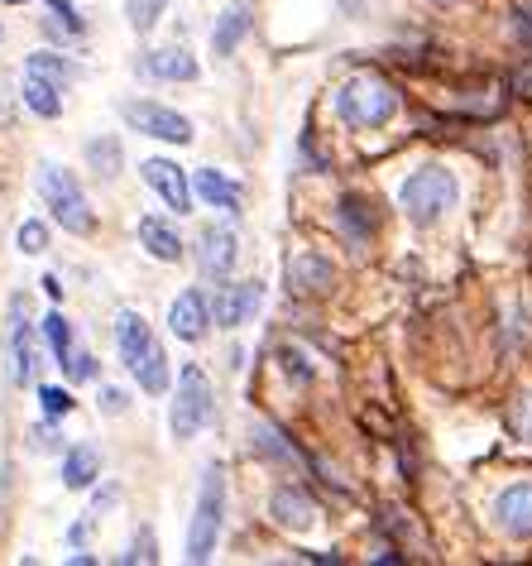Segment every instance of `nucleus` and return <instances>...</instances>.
<instances>
[{
    "label": "nucleus",
    "mask_w": 532,
    "mask_h": 566,
    "mask_svg": "<svg viewBox=\"0 0 532 566\" xmlns=\"http://www.w3.org/2000/svg\"><path fill=\"white\" fill-rule=\"evenodd\" d=\"M125 15H130V24H135L140 34H149L154 24H159V15H164V0H125Z\"/></svg>",
    "instance_id": "25"
},
{
    "label": "nucleus",
    "mask_w": 532,
    "mask_h": 566,
    "mask_svg": "<svg viewBox=\"0 0 532 566\" xmlns=\"http://www.w3.org/2000/svg\"><path fill=\"white\" fill-rule=\"evenodd\" d=\"M48 5H53V10H58V15H63L68 24H77V15H72V5H68V0H48Z\"/></svg>",
    "instance_id": "36"
},
{
    "label": "nucleus",
    "mask_w": 532,
    "mask_h": 566,
    "mask_svg": "<svg viewBox=\"0 0 532 566\" xmlns=\"http://www.w3.org/2000/svg\"><path fill=\"white\" fill-rule=\"evenodd\" d=\"M197 197L211 202V207H221V212L240 207V188L226 173H216V168H202V173H197Z\"/></svg>",
    "instance_id": "20"
},
{
    "label": "nucleus",
    "mask_w": 532,
    "mask_h": 566,
    "mask_svg": "<svg viewBox=\"0 0 532 566\" xmlns=\"http://www.w3.org/2000/svg\"><path fill=\"white\" fill-rule=\"evenodd\" d=\"M120 495H116V490H106V495H96V504H92V514H101V509H111V504H116Z\"/></svg>",
    "instance_id": "35"
},
{
    "label": "nucleus",
    "mask_w": 532,
    "mask_h": 566,
    "mask_svg": "<svg viewBox=\"0 0 532 566\" xmlns=\"http://www.w3.org/2000/svg\"><path fill=\"white\" fill-rule=\"evenodd\" d=\"M394 106H398V96L389 82H379V77H370V72H360V77H350L341 92H336V111H341L346 125H355V130H379L384 120L394 116Z\"/></svg>",
    "instance_id": "1"
},
{
    "label": "nucleus",
    "mask_w": 532,
    "mask_h": 566,
    "mask_svg": "<svg viewBox=\"0 0 532 566\" xmlns=\"http://www.w3.org/2000/svg\"><path fill=\"white\" fill-rule=\"evenodd\" d=\"M68 375L72 380H92V356H68Z\"/></svg>",
    "instance_id": "32"
},
{
    "label": "nucleus",
    "mask_w": 532,
    "mask_h": 566,
    "mask_svg": "<svg viewBox=\"0 0 532 566\" xmlns=\"http://www.w3.org/2000/svg\"><path fill=\"white\" fill-rule=\"evenodd\" d=\"M140 245L149 250L154 260H164V264L183 255V240H178V231L168 221H159V216H144V221H140Z\"/></svg>",
    "instance_id": "18"
},
{
    "label": "nucleus",
    "mask_w": 532,
    "mask_h": 566,
    "mask_svg": "<svg viewBox=\"0 0 532 566\" xmlns=\"http://www.w3.org/2000/svg\"><path fill=\"white\" fill-rule=\"evenodd\" d=\"M274 519L283 528H293V533H307V528L317 523V504L302 495V490L283 485V490H274Z\"/></svg>",
    "instance_id": "15"
},
{
    "label": "nucleus",
    "mask_w": 532,
    "mask_h": 566,
    "mask_svg": "<svg viewBox=\"0 0 532 566\" xmlns=\"http://www.w3.org/2000/svg\"><path fill=\"white\" fill-rule=\"evenodd\" d=\"M341 10H346V15H360V10H365V0H341Z\"/></svg>",
    "instance_id": "37"
},
{
    "label": "nucleus",
    "mask_w": 532,
    "mask_h": 566,
    "mask_svg": "<svg viewBox=\"0 0 532 566\" xmlns=\"http://www.w3.org/2000/svg\"><path fill=\"white\" fill-rule=\"evenodd\" d=\"M120 116H125L135 130H144V135H154V140H168V144H188L192 140V120L178 116V111H168V106L125 101V106H120Z\"/></svg>",
    "instance_id": "6"
},
{
    "label": "nucleus",
    "mask_w": 532,
    "mask_h": 566,
    "mask_svg": "<svg viewBox=\"0 0 532 566\" xmlns=\"http://www.w3.org/2000/svg\"><path fill=\"white\" fill-rule=\"evenodd\" d=\"M221 523H226V471L221 466H207L202 471V490H197V514H192V533H188L192 562H207L216 552Z\"/></svg>",
    "instance_id": "2"
},
{
    "label": "nucleus",
    "mask_w": 532,
    "mask_h": 566,
    "mask_svg": "<svg viewBox=\"0 0 532 566\" xmlns=\"http://www.w3.org/2000/svg\"><path fill=\"white\" fill-rule=\"evenodd\" d=\"M63 480H68V490H87L96 480V451L92 447H72L68 461H63Z\"/></svg>",
    "instance_id": "21"
},
{
    "label": "nucleus",
    "mask_w": 532,
    "mask_h": 566,
    "mask_svg": "<svg viewBox=\"0 0 532 566\" xmlns=\"http://www.w3.org/2000/svg\"><path fill=\"white\" fill-rule=\"evenodd\" d=\"M135 380H140L144 394H164V389H168V360H164L159 346H154V351L144 356V365L135 370Z\"/></svg>",
    "instance_id": "22"
},
{
    "label": "nucleus",
    "mask_w": 532,
    "mask_h": 566,
    "mask_svg": "<svg viewBox=\"0 0 532 566\" xmlns=\"http://www.w3.org/2000/svg\"><path fill=\"white\" fill-rule=\"evenodd\" d=\"M264 303V284H231V288H221L216 293V322L221 327H240V322H250L255 317V308Z\"/></svg>",
    "instance_id": "12"
},
{
    "label": "nucleus",
    "mask_w": 532,
    "mask_h": 566,
    "mask_svg": "<svg viewBox=\"0 0 532 566\" xmlns=\"http://www.w3.org/2000/svg\"><path fill=\"white\" fill-rule=\"evenodd\" d=\"M331 284H336V269L326 255H293L288 260V293L322 298V293H331Z\"/></svg>",
    "instance_id": "8"
},
{
    "label": "nucleus",
    "mask_w": 532,
    "mask_h": 566,
    "mask_svg": "<svg viewBox=\"0 0 532 566\" xmlns=\"http://www.w3.org/2000/svg\"><path fill=\"white\" fill-rule=\"evenodd\" d=\"M39 404H44V413H48V418L72 413V394H68V389H58V384H48V389H39Z\"/></svg>",
    "instance_id": "29"
},
{
    "label": "nucleus",
    "mask_w": 532,
    "mask_h": 566,
    "mask_svg": "<svg viewBox=\"0 0 532 566\" xmlns=\"http://www.w3.org/2000/svg\"><path fill=\"white\" fill-rule=\"evenodd\" d=\"M5 5H20V0H5Z\"/></svg>",
    "instance_id": "38"
},
{
    "label": "nucleus",
    "mask_w": 532,
    "mask_h": 566,
    "mask_svg": "<svg viewBox=\"0 0 532 566\" xmlns=\"http://www.w3.org/2000/svg\"><path fill=\"white\" fill-rule=\"evenodd\" d=\"M207 423H211V384L197 365H183V375H178V399L168 408V427H173L178 442H188Z\"/></svg>",
    "instance_id": "5"
},
{
    "label": "nucleus",
    "mask_w": 532,
    "mask_h": 566,
    "mask_svg": "<svg viewBox=\"0 0 532 566\" xmlns=\"http://www.w3.org/2000/svg\"><path fill=\"white\" fill-rule=\"evenodd\" d=\"M5 360H10V380H15V384H29L34 380V341H29V327H24V303H20V298L10 303Z\"/></svg>",
    "instance_id": "9"
},
{
    "label": "nucleus",
    "mask_w": 532,
    "mask_h": 566,
    "mask_svg": "<svg viewBox=\"0 0 532 566\" xmlns=\"http://www.w3.org/2000/svg\"><path fill=\"white\" fill-rule=\"evenodd\" d=\"M87 164H92L101 178H116V173H120V144H116V140H92V144H87Z\"/></svg>",
    "instance_id": "23"
},
{
    "label": "nucleus",
    "mask_w": 532,
    "mask_h": 566,
    "mask_svg": "<svg viewBox=\"0 0 532 566\" xmlns=\"http://www.w3.org/2000/svg\"><path fill=\"white\" fill-rule=\"evenodd\" d=\"M513 34L532 48V5H528V10H518V15H513Z\"/></svg>",
    "instance_id": "31"
},
{
    "label": "nucleus",
    "mask_w": 532,
    "mask_h": 566,
    "mask_svg": "<svg viewBox=\"0 0 532 566\" xmlns=\"http://www.w3.org/2000/svg\"><path fill=\"white\" fill-rule=\"evenodd\" d=\"M341 221L350 226V236H355V240H365V236H370V221H365V202H360V197H346V202H341Z\"/></svg>",
    "instance_id": "28"
},
{
    "label": "nucleus",
    "mask_w": 532,
    "mask_h": 566,
    "mask_svg": "<svg viewBox=\"0 0 532 566\" xmlns=\"http://www.w3.org/2000/svg\"><path fill=\"white\" fill-rule=\"evenodd\" d=\"M101 408H106V413H125V394H120V389H106V394H101Z\"/></svg>",
    "instance_id": "33"
},
{
    "label": "nucleus",
    "mask_w": 532,
    "mask_h": 566,
    "mask_svg": "<svg viewBox=\"0 0 532 566\" xmlns=\"http://www.w3.org/2000/svg\"><path fill=\"white\" fill-rule=\"evenodd\" d=\"M398 202H403V212H408V221H418V226H432L446 207H456V178L446 173V168L437 164H427V168H418L413 178H408L403 188H398Z\"/></svg>",
    "instance_id": "4"
},
{
    "label": "nucleus",
    "mask_w": 532,
    "mask_h": 566,
    "mask_svg": "<svg viewBox=\"0 0 532 566\" xmlns=\"http://www.w3.org/2000/svg\"><path fill=\"white\" fill-rule=\"evenodd\" d=\"M140 173H144V183L159 192V197H164L173 212H188L192 188H188V178H183V168H178V164H168V159H144Z\"/></svg>",
    "instance_id": "10"
},
{
    "label": "nucleus",
    "mask_w": 532,
    "mask_h": 566,
    "mask_svg": "<svg viewBox=\"0 0 532 566\" xmlns=\"http://www.w3.org/2000/svg\"><path fill=\"white\" fill-rule=\"evenodd\" d=\"M149 72L164 82H192L197 77V63H192L188 48H159V53H149Z\"/></svg>",
    "instance_id": "19"
},
{
    "label": "nucleus",
    "mask_w": 532,
    "mask_h": 566,
    "mask_svg": "<svg viewBox=\"0 0 532 566\" xmlns=\"http://www.w3.org/2000/svg\"><path fill=\"white\" fill-rule=\"evenodd\" d=\"M44 336H48V346H53L58 365H63V360L72 356V327H68L63 312H48V317H44Z\"/></svg>",
    "instance_id": "24"
},
{
    "label": "nucleus",
    "mask_w": 532,
    "mask_h": 566,
    "mask_svg": "<svg viewBox=\"0 0 532 566\" xmlns=\"http://www.w3.org/2000/svg\"><path fill=\"white\" fill-rule=\"evenodd\" d=\"M245 34H250V0H235V5L226 10L221 20H216V29H211V48H216L221 58H231V53H235V44L245 39Z\"/></svg>",
    "instance_id": "17"
},
{
    "label": "nucleus",
    "mask_w": 532,
    "mask_h": 566,
    "mask_svg": "<svg viewBox=\"0 0 532 566\" xmlns=\"http://www.w3.org/2000/svg\"><path fill=\"white\" fill-rule=\"evenodd\" d=\"M15 240H20L24 255H44V250H48V231H44V221H24L20 231H15Z\"/></svg>",
    "instance_id": "27"
},
{
    "label": "nucleus",
    "mask_w": 532,
    "mask_h": 566,
    "mask_svg": "<svg viewBox=\"0 0 532 566\" xmlns=\"http://www.w3.org/2000/svg\"><path fill=\"white\" fill-rule=\"evenodd\" d=\"M159 552H154V533L149 528H140L135 533V543H130V552H125V562H154Z\"/></svg>",
    "instance_id": "30"
},
{
    "label": "nucleus",
    "mask_w": 532,
    "mask_h": 566,
    "mask_svg": "<svg viewBox=\"0 0 532 566\" xmlns=\"http://www.w3.org/2000/svg\"><path fill=\"white\" fill-rule=\"evenodd\" d=\"M513 87L523 92V96H532V63H523V68L513 72Z\"/></svg>",
    "instance_id": "34"
},
{
    "label": "nucleus",
    "mask_w": 532,
    "mask_h": 566,
    "mask_svg": "<svg viewBox=\"0 0 532 566\" xmlns=\"http://www.w3.org/2000/svg\"><path fill=\"white\" fill-rule=\"evenodd\" d=\"M494 514H499L504 533L513 538H532V480H523V485H509L499 495V504H494Z\"/></svg>",
    "instance_id": "13"
},
{
    "label": "nucleus",
    "mask_w": 532,
    "mask_h": 566,
    "mask_svg": "<svg viewBox=\"0 0 532 566\" xmlns=\"http://www.w3.org/2000/svg\"><path fill=\"white\" fill-rule=\"evenodd\" d=\"M24 106H29L34 116L53 120L58 111H63V87H58V82H48L44 72H29V68H24Z\"/></svg>",
    "instance_id": "16"
},
{
    "label": "nucleus",
    "mask_w": 532,
    "mask_h": 566,
    "mask_svg": "<svg viewBox=\"0 0 532 566\" xmlns=\"http://www.w3.org/2000/svg\"><path fill=\"white\" fill-rule=\"evenodd\" d=\"M207 298L202 293H178V303L168 308V332L178 336V341H197L202 332H207Z\"/></svg>",
    "instance_id": "14"
},
{
    "label": "nucleus",
    "mask_w": 532,
    "mask_h": 566,
    "mask_svg": "<svg viewBox=\"0 0 532 566\" xmlns=\"http://www.w3.org/2000/svg\"><path fill=\"white\" fill-rule=\"evenodd\" d=\"M116 346H120V360H125V370L135 375V370L144 365V356L154 351L149 322H144L140 312H120V317H116Z\"/></svg>",
    "instance_id": "11"
},
{
    "label": "nucleus",
    "mask_w": 532,
    "mask_h": 566,
    "mask_svg": "<svg viewBox=\"0 0 532 566\" xmlns=\"http://www.w3.org/2000/svg\"><path fill=\"white\" fill-rule=\"evenodd\" d=\"M231 264H235V231L231 226H207V231L197 236V269L216 284H226Z\"/></svg>",
    "instance_id": "7"
},
{
    "label": "nucleus",
    "mask_w": 532,
    "mask_h": 566,
    "mask_svg": "<svg viewBox=\"0 0 532 566\" xmlns=\"http://www.w3.org/2000/svg\"><path fill=\"white\" fill-rule=\"evenodd\" d=\"M39 192H44V207L53 212V221L63 226V231L87 236L92 226H96V216H92V207H87V197H82L77 178H72L68 168L44 164V168H39Z\"/></svg>",
    "instance_id": "3"
},
{
    "label": "nucleus",
    "mask_w": 532,
    "mask_h": 566,
    "mask_svg": "<svg viewBox=\"0 0 532 566\" xmlns=\"http://www.w3.org/2000/svg\"><path fill=\"white\" fill-rule=\"evenodd\" d=\"M29 72H44V77L58 82V87H68V82H72V68L63 63V58H53V53H34L29 58Z\"/></svg>",
    "instance_id": "26"
}]
</instances>
